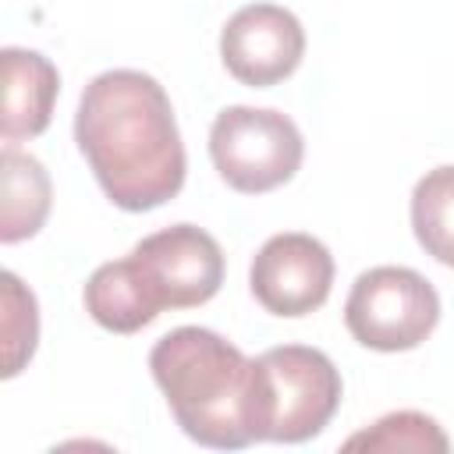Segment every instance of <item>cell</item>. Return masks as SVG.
<instances>
[{
    "instance_id": "1",
    "label": "cell",
    "mask_w": 454,
    "mask_h": 454,
    "mask_svg": "<svg viewBox=\"0 0 454 454\" xmlns=\"http://www.w3.org/2000/svg\"><path fill=\"white\" fill-rule=\"evenodd\" d=\"M74 142L103 195L124 213L170 202L188 174L167 89L135 67L96 74L78 99Z\"/></svg>"
},
{
    "instance_id": "2",
    "label": "cell",
    "mask_w": 454,
    "mask_h": 454,
    "mask_svg": "<svg viewBox=\"0 0 454 454\" xmlns=\"http://www.w3.org/2000/svg\"><path fill=\"white\" fill-rule=\"evenodd\" d=\"M149 372L188 440L241 450L262 440L259 362L206 326H177L149 351Z\"/></svg>"
},
{
    "instance_id": "6",
    "label": "cell",
    "mask_w": 454,
    "mask_h": 454,
    "mask_svg": "<svg viewBox=\"0 0 454 454\" xmlns=\"http://www.w3.org/2000/svg\"><path fill=\"white\" fill-rule=\"evenodd\" d=\"M131 255L163 309L206 305L223 284V248L195 223H170L145 234Z\"/></svg>"
},
{
    "instance_id": "13",
    "label": "cell",
    "mask_w": 454,
    "mask_h": 454,
    "mask_svg": "<svg viewBox=\"0 0 454 454\" xmlns=\"http://www.w3.org/2000/svg\"><path fill=\"white\" fill-rule=\"evenodd\" d=\"M344 450H411V454H443L450 450L447 433L440 429V422L426 411H390L383 419H376L369 429H358L355 436L344 440Z\"/></svg>"
},
{
    "instance_id": "8",
    "label": "cell",
    "mask_w": 454,
    "mask_h": 454,
    "mask_svg": "<svg viewBox=\"0 0 454 454\" xmlns=\"http://www.w3.org/2000/svg\"><path fill=\"white\" fill-rule=\"evenodd\" d=\"M223 67L252 89L291 78L305 57V28L280 4H245L220 28Z\"/></svg>"
},
{
    "instance_id": "14",
    "label": "cell",
    "mask_w": 454,
    "mask_h": 454,
    "mask_svg": "<svg viewBox=\"0 0 454 454\" xmlns=\"http://www.w3.org/2000/svg\"><path fill=\"white\" fill-rule=\"evenodd\" d=\"M0 309H4V380H14L39 344V305L35 294L21 284L18 273L4 270L0 277Z\"/></svg>"
},
{
    "instance_id": "3",
    "label": "cell",
    "mask_w": 454,
    "mask_h": 454,
    "mask_svg": "<svg viewBox=\"0 0 454 454\" xmlns=\"http://www.w3.org/2000/svg\"><path fill=\"white\" fill-rule=\"evenodd\" d=\"M255 362L262 380V440L301 443L319 436L344 394L330 355L309 344H280L266 348Z\"/></svg>"
},
{
    "instance_id": "9",
    "label": "cell",
    "mask_w": 454,
    "mask_h": 454,
    "mask_svg": "<svg viewBox=\"0 0 454 454\" xmlns=\"http://www.w3.org/2000/svg\"><path fill=\"white\" fill-rule=\"evenodd\" d=\"M0 74H4V110H0L4 145L43 135L50 128L53 103L60 92V74H57L53 60L43 57L39 50L4 46Z\"/></svg>"
},
{
    "instance_id": "7",
    "label": "cell",
    "mask_w": 454,
    "mask_h": 454,
    "mask_svg": "<svg viewBox=\"0 0 454 454\" xmlns=\"http://www.w3.org/2000/svg\"><path fill=\"white\" fill-rule=\"evenodd\" d=\"M248 287L252 298L273 316H309L330 298L333 255L319 238L305 231L273 234L262 241L248 266Z\"/></svg>"
},
{
    "instance_id": "12",
    "label": "cell",
    "mask_w": 454,
    "mask_h": 454,
    "mask_svg": "<svg viewBox=\"0 0 454 454\" xmlns=\"http://www.w3.org/2000/svg\"><path fill=\"white\" fill-rule=\"evenodd\" d=\"M411 231L426 255L454 270V163L433 167L415 181Z\"/></svg>"
},
{
    "instance_id": "5",
    "label": "cell",
    "mask_w": 454,
    "mask_h": 454,
    "mask_svg": "<svg viewBox=\"0 0 454 454\" xmlns=\"http://www.w3.org/2000/svg\"><path fill=\"white\" fill-rule=\"evenodd\" d=\"M436 323L440 294L411 266H372L358 273L344 301L348 333L372 351H411Z\"/></svg>"
},
{
    "instance_id": "10",
    "label": "cell",
    "mask_w": 454,
    "mask_h": 454,
    "mask_svg": "<svg viewBox=\"0 0 454 454\" xmlns=\"http://www.w3.org/2000/svg\"><path fill=\"white\" fill-rule=\"evenodd\" d=\"M82 298H85V312L110 333H135L163 312V305L156 301L153 287L145 284L135 255L110 259V262L96 266L92 277L85 280Z\"/></svg>"
},
{
    "instance_id": "11",
    "label": "cell",
    "mask_w": 454,
    "mask_h": 454,
    "mask_svg": "<svg viewBox=\"0 0 454 454\" xmlns=\"http://www.w3.org/2000/svg\"><path fill=\"white\" fill-rule=\"evenodd\" d=\"M0 181H4V206H0V241L18 245L32 234L50 216L53 202V184L46 167L14 145H4L0 153Z\"/></svg>"
},
{
    "instance_id": "4",
    "label": "cell",
    "mask_w": 454,
    "mask_h": 454,
    "mask_svg": "<svg viewBox=\"0 0 454 454\" xmlns=\"http://www.w3.org/2000/svg\"><path fill=\"white\" fill-rule=\"evenodd\" d=\"M209 160L234 192L262 195L298 174L305 160V138L287 114L238 103L213 117Z\"/></svg>"
}]
</instances>
